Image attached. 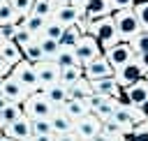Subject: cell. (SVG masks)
<instances>
[{"instance_id": "4316f807", "label": "cell", "mask_w": 148, "mask_h": 141, "mask_svg": "<svg viewBox=\"0 0 148 141\" xmlns=\"http://www.w3.org/2000/svg\"><path fill=\"white\" fill-rule=\"evenodd\" d=\"M81 76H83V67H67V69H60V79H58V83L65 86V88H69V86H74Z\"/></svg>"}, {"instance_id": "277c9868", "label": "cell", "mask_w": 148, "mask_h": 141, "mask_svg": "<svg viewBox=\"0 0 148 141\" xmlns=\"http://www.w3.org/2000/svg\"><path fill=\"white\" fill-rule=\"evenodd\" d=\"M12 76L21 83V88L32 95V92H39V81H37V72H35V65L28 62V60H21L12 67Z\"/></svg>"}, {"instance_id": "30bf717a", "label": "cell", "mask_w": 148, "mask_h": 141, "mask_svg": "<svg viewBox=\"0 0 148 141\" xmlns=\"http://www.w3.org/2000/svg\"><path fill=\"white\" fill-rule=\"evenodd\" d=\"M111 76H113V69L109 67L104 55L95 58L92 62H88L83 67V79H88V81H99V79H111Z\"/></svg>"}, {"instance_id": "bcb514c9", "label": "cell", "mask_w": 148, "mask_h": 141, "mask_svg": "<svg viewBox=\"0 0 148 141\" xmlns=\"http://www.w3.org/2000/svg\"><path fill=\"white\" fill-rule=\"evenodd\" d=\"M90 141H111V139H109L106 134H102V129H99V132H97V134H95V136H92Z\"/></svg>"}, {"instance_id": "52a82bcc", "label": "cell", "mask_w": 148, "mask_h": 141, "mask_svg": "<svg viewBox=\"0 0 148 141\" xmlns=\"http://www.w3.org/2000/svg\"><path fill=\"white\" fill-rule=\"evenodd\" d=\"M143 76H146V72H143V67L139 65L136 55H134V60H130L125 67H120L118 72H113V79H116V83H118L120 88H127V86L141 81Z\"/></svg>"}, {"instance_id": "f1b7e54d", "label": "cell", "mask_w": 148, "mask_h": 141, "mask_svg": "<svg viewBox=\"0 0 148 141\" xmlns=\"http://www.w3.org/2000/svg\"><path fill=\"white\" fill-rule=\"evenodd\" d=\"M83 35H81V30L76 28V25H67L65 30H62V37H60V46H76V42L81 39Z\"/></svg>"}, {"instance_id": "4fadbf2b", "label": "cell", "mask_w": 148, "mask_h": 141, "mask_svg": "<svg viewBox=\"0 0 148 141\" xmlns=\"http://www.w3.org/2000/svg\"><path fill=\"white\" fill-rule=\"evenodd\" d=\"M90 88L95 95H102L104 99H116L123 95V88L116 83V79H99V81H90Z\"/></svg>"}, {"instance_id": "f546056e", "label": "cell", "mask_w": 148, "mask_h": 141, "mask_svg": "<svg viewBox=\"0 0 148 141\" xmlns=\"http://www.w3.org/2000/svg\"><path fill=\"white\" fill-rule=\"evenodd\" d=\"M39 46H42V53H44V60H56L58 51H60V44L56 39H44V37H37Z\"/></svg>"}, {"instance_id": "6f0895ef", "label": "cell", "mask_w": 148, "mask_h": 141, "mask_svg": "<svg viewBox=\"0 0 148 141\" xmlns=\"http://www.w3.org/2000/svg\"><path fill=\"white\" fill-rule=\"evenodd\" d=\"M0 139H2V132H0Z\"/></svg>"}, {"instance_id": "5b68a950", "label": "cell", "mask_w": 148, "mask_h": 141, "mask_svg": "<svg viewBox=\"0 0 148 141\" xmlns=\"http://www.w3.org/2000/svg\"><path fill=\"white\" fill-rule=\"evenodd\" d=\"M102 55H104V60L109 62V67H111L113 72H118V69H120V67H125L130 60H134V53H132V49H130V44H127V42H118L116 46L106 49Z\"/></svg>"}, {"instance_id": "74e56055", "label": "cell", "mask_w": 148, "mask_h": 141, "mask_svg": "<svg viewBox=\"0 0 148 141\" xmlns=\"http://www.w3.org/2000/svg\"><path fill=\"white\" fill-rule=\"evenodd\" d=\"M32 39H35V37H32L25 28H18V30L14 32V37H12V42H14L18 49H21V46H25V44H28V42H32Z\"/></svg>"}, {"instance_id": "6da1fadb", "label": "cell", "mask_w": 148, "mask_h": 141, "mask_svg": "<svg viewBox=\"0 0 148 141\" xmlns=\"http://www.w3.org/2000/svg\"><path fill=\"white\" fill-rule=\"evenodd\" d=\"M88 35H90L92 39H97L102 53L120 42V39H118V32H116V25H113V14H111V16H104V18H97V21H90Z\"/></svg>"}, {"instance_id": "db71d44e", "label": "cell", "mask_w": 148, "mask_h": 141, "mask_svg": "<svg viewBox=\"0 0 148 141\" xmlns=\"http://www.w3.org/2000/svg\"><path fill=\"white\" fill-rule=\"evenodd\" d=\"M0 88H2V76H0Z\"/></svg>"}, {"instance_id": "7dc6e473", "label": "cell", "mask_w": 148, "mask_h": 141, "mask_svg": "<svg viewBox=\"0 0 148 141\" xmlns=\"http://www.w3.org/2000/svg\"><path fill=\"white\" fill-rule=\"evenodd\" d=\"M53 7H65V5H69V0H49Z\"/></svg>"}, {"instance_id": "f35d334b", "label": "cell", "mask_w": 148, "mask_h": 141, "mask_svg": "<svg viewBox=\"0 0 148 141\" xmlns=\"http://www.w3.org/2000/svg\"><path fill=\"white\" fill-rule=\"evenodd\" d=\"M83 102H86L88 111H90V113H95V109H97V106H99V104L104 102V97H102V95H95V92H92V95H88V97H86Z\"/></svg>"}, {"instance_id": "b9f144b4", "label": "cell", "mask_w": 148, "mask_h": 141, "mask_svg": "<svg viewBox=\"0 0 148 141\" xmlns=\"http://www.w3.org/2000/svg\"><path fill=\"white\" fill-rule=\"evenodd\" d=\"M56 141H79L74 132H65V134H56Z\"/></svg>"}, {"instance_id": "e0dca14e", "label": "cell", "mask_w": 148, "mask_h": 141, "mask_svg": "<svg viewBox=\"0 0 148 141\" xmlns=\"http://www.w3.org/2000/svg\"><path fill=\"white\" fill-rule=\"evenodd\" d=\"M60 111H62L72 123H76V120H81V118H86V116L90 113L88 106H86V102H79V99H67Z\"/></svg>"}, {"instance_id": "5bb4252c", "label": "cell", "mask_w": 148, "mask_h": 141, "mask_svg": "<svg viewBox=\"0 0 148 141\" xmlns=\"http://www.w3.org/2000/svg\"><path fill=\"white\" fill-rule=\"evenodd\" d=\"M123 95L127 97V102H130V106H134V109H139L146 99H148V83L141 79V81H136V83H132V86H127V88H123Z\"/></svg>"}, {"instance_id": "e575fe53", "label": "cell", "mask_w": 148, "mask_h": 141, "mask_svg": "<svg viewBox=\"0 0 148 141\" xmlns=\"http://www.w3.org/2000/svg\"><path fill=\"white\" fill-rule=\"evenodd\" d=\"M12 5V9L16 12V16H30L32 9V0H7Z\"/></svg>"}, {"instance_id": "d6a6232c", "label": "cell", "mask_w": 148, "mask_h": 141, "mask_svg": "<svg viewBox=\"0 0 148 141\" xmlns=\"http://www.w3.org/2000/svg\"><path fill=\"white\" fill-rule=\"evenodd\" d=\"M30 129H32V136L53 134V127H51V120H49V118H37V120H30Z\"/></svg>"}, {"instance_id": "60d3db41", "label": "cell", "mask_w": 148, "mask_h": 141, "mask_svg": "<svg viewBox=\"0 0 148 141\" xmlns=\"http://www.w3.org/2000/svg\"><path fill=\"white\" fill-rule=\"evenodd\" d=\"M16 30H18V28H16L14 23H7V25H0V37H2V39H12Z\"/></svg>"}, {"instance_id": "ee69618b", "label": "cell", "mask_w": 148, "mask_h": 141, "mask_svg": "<svg viewBox=\"0 0 148 141\" xmlns=\"http://www.w3.org/2000/svg\"><path fill=\"white\" fill-rule=\"evenodd\" d=\"M32 141H56V134H42V136H32Z\"/></svg>"}, {"instance_id": "ab89813d", "label": "cell", "mask_w": 148, "mask_h": 141, "mask_svg": "<svg viewBox=\"0 0 148 141\" xmlns=\"http://www.w3.org/2000/svg\"><path fill=\"white\" fill-rule=\"evenodd\" d=\"M113 12H123V9H132L136 5V0H109Z\"/></svg>"}, {"instance_id": "2e32d148", "label": "cell", "mask_w": 148, "mask_h": 141, "mask_svg": "<svg viewBox=\"0 0 148 141\" xmlns=\"http://www.w3.org/2000/svg\"><path fill=\"white\" fill-rule=\"evenodd\" d=\"M83 12H86V18L88 21H97V18H104V16H111L113 14L109 0H88V5L83 7Z\"/></svg>"}, {"instance_id": "8d00e7d4", "label": "cell", "mask_w": 148, "mask_h": 141, "mask_svg": "<svg viewBox=\"0 0 148 141\" xmlns=\"http://www.w3.org/2000/svg\"><path fill=\"white\" fill-rule=\"evenodd\" d=\"M102 134H106L109 139H116V136H123L125 132L120 129V125H118V123H113V120H106V123H102Z\"/></svg>"}, {"instance_id": "94428289", "label": "cell", "mask_w": 148, "mask_h": 141, "mask_svg": "<svg viewBox=\"0 0 148 141\" xmlns=\"http://www.w3.org/2000/svg\"><path fill=\"white\" fill-rule=\"evenodd\" d=\"M32 2H35V0H32Z\"/></svg>"}, {"instance_id": "9a60e30c", "label": "cell", "mask_w": 148, "mask_h": 141, "mask_svg": "<svg viewBox=\"0 0 148 141\" xmlns=\"http://www.w3.org/2000/svg\"><path fill=\"white\" fill-rule=\"evenodd\" d=\"M81 16H86L83 7H72V5H65V7H56V12H53V16H51V18H56L58 23H62V25L67 28V25H74Z\"/></svg>"}, {"instance_id": "d6986e66", "label": "cell", "mask_w": 148, "mask_h": 141, "mask_svg": "<svg viewBox=\"0 0 148 141\" xmlns=\"http://www.w3.org/2000/svg\"><path fill=\"white\" fill-rule=\"evenodd\" d=\"M0 58L7 62V65H16V62H21L23 60V55H21V49L12 42V39H5L2 44H0Z\"/></svg>"}, {"instance_id": "4dcf8cb0", "label": "cell", "mask_w": 148, "mask_h": 141, "mask_svg": "<svg viewBox=\"0 0 148 141\" xmlns=\"http://www.w3.org/2000/svg\"><path fill=\"white\" fill-rule=\"evenodd\" d=\"M130 44V49H132V53L134 55H143V53H148V32L146 30H141L132 42H127Z\"/></svg>"}, {"instance_id": "cb8c5ba5", "label": "cell", "mask_w": 148, "mask_h": 141, "mask_svg": "<svg viewBox=\"0 0 148 141\" xmlns=\"http://www.w3.org/2000/svg\"><path fill=\"white\" fill-rule=\"evenodd\" d=\"M21 55H23V60H28V62H32V65H37V62L44 60V53H42V46H39L37 37H35L32 42H28L25 46H21Z\"/></svg>"}, {"instance_id": "816d5d0a", "label": "cell", "mask_w": 148, "mask_h": 141, "mask_svg": "<svg viewBox=\"0 0 148 141\" xmlns=\"http://www.w3.org/2000/svg\"><path fill=\"white\" fill-rule=\"evenodd\" d=\"M0 141H12V139H7V136H5V134H2V139H0Z\"/></svg>"}, {"instance_id": "1f68e13d", "label": "cell", "mask_w": 148, "mask_h": 141, "mask_svg": "<svg viewBox=\"0 0 148 141\" xmlns=\"http://www.w3.org/2000/svg\"><path fill=\"white\" fill-rule=\"evenodd\" d=\"M125 141H148V123H139L134 125L127 134H123Z\"/></svg>"}, {"instance_id": "7bdbcfd3", "label": "cell", "mask_w": 148, "mask_h": 141, "mask_svg": "<svg viewBox=\"0 0 148 141\" xmlns=\"http://www.w3.org/2000/svg\"><path fill=\"white\" fill-rule=\"evenodd\" d=\"M136 60H139V65L143 67V72L148 74V53H143V55H136Z\"/></svg>"}, {"instance_id": "ac0fdd59", "label": "cell", "mask_w": 148, "mask_h": 141, "mask_svg": "<svg viewBox=\"0 0 148 141\" xmlns=\"http://www.w3.org/2000/svg\"><path fill=\"white\" fill-rule=\"evenodd\" d=\"M42 92H44V97L51 102L53 109H62V104L69 99V97H67V88L60 86V83H56V86H51V88H46V90H42Z\"/></svg>"}, {"instance_id": "f907efd6", "label": "cell", "mask_w": 148, "mask_h": 141, "mask_svg": "<svg viewBox=\"0 0 148 141\" xmlns=\"http://www.w3.org/2000/svg\"><path fill=\"white\" fill-rule=\"evenodd\" d=\"M111 141H125V136H116V139H111Z\"/></svg>"}, {"instance_id": "91938a15", "label": "cell", "mask_w": 148, "mask_h": 141, "mask_svg": "<svg viewBox=\"0 0 148 141\" xmlns=\"http://www.w3.org/2000/svg\"><path fill=\"white\" fill-rule=\"evenodd\" d=\"M0 2H5V0H0Z\"/></svg>"}, {"instance_id": "7c38bea8", "label": "cell", "mask_w": 148, "mask_h": 141, "mask_svg": "<svg viewBox=\"0 0 148 141\" xmlns=\"http://www.w3.org/2000/svg\"><path fill=\"white\" fill-rule=\"evenodd\" d=\"M2 134L12 141H25V139H32V129H30V118L21 116L16 123H12L9 127L2 129Z\"/></svg>"}, {"instance_id": "6125c7cd", "label": "cell", "mask_w": 148, "mask_h": 141, "mask_svg": "<svg viewBox=\"0 0 148 141\" xmlns=\"http://www.w3.org/2000/svg\"><path fill=\"white\" fill-rule=\"evenodd\" d=\"M146 123H148V120H146Z\"/></svg>"}, {"instance_id": "484cf974", "label": "cell", "mask_w": 148, "mask_h": 141, "mask_svg": "<svg viewBox=\"0 0 148 141\" xmlns=\"http://www.w3.org/2000/svg\"><path fill=\"white\" fill-rule=\"evenodd\" d=\"M62 30H65V25H62V23H58L56 18H49V21L44 23V30H42V35H39V37L60 42V37H62Z\"/></svg>"}, {"instance_id": "836d02e7", "label": "cell", "mask_w": 148, "mask_h": 141, "mask_svg": "<svg viewBox=\"0 0 148 141\" xmlns=\"http://www.w3.org/2000/svg\"><path fill=\"white\" fill-rule=\"evenodd\" d=\"M132 9H134V14H136V18H139V23H141V30L148 32V0L136 2Z\"/></svg>"}, {"instance_id": "8fae6325", "label": "cell", "mask_w": 148, "mask_h": 141, "mask_svg": "<svg viewBox=\"0 0 148 141\" xmlns=\"http://www.w3.org/2000/svg\"><path fill=\"white\" fill-rule=\"evenodd\" d=\"M0 92H2V95H5V99H7V102H12V104H23V102L28 99V92L21 88V83H18L12 74L2 79V88H0Z\"/></svg>"}, {"instance_id": "9c48e42d", "label": "cell", "mask_w": 148, "mask_h": 141, "mask_svg": "<svg viewBox=\"0 0 148 141\" xmlns=\"http://www.w3.org/2000/svg\"><path fill=\"white\" fill-rule=\"evenodd\" d=\"M99 129H102V123H99L92 113H88L86 118H81V120L74 123V134H76L79 141H90Z\"/></svg>"}, {"instance_id": "681fc988", "label": "cell", "mask_w": 148, "mask_h": 141, "mask_svg": "<svg viewBox=\"0 0 148 141\" xmlns=\"http://www.w3.org/2000/svg\"><path fill=\"white\" fill-rule=\"evenodd\" d=\"M7 104H9V102H7V99H5V95H2V92H0V111H2V109H5V106H7Z\"/></svg>"}, {"instance_id": "d590c367", "label": "cell", "mask_w": 148, "mask_h": 141, "mask_svg": "<svg viewBox=\"0 0 148 141\" xmlns=\"http://www.w3.org/2000/svg\"><path fill=\"white\" fill-rule=\"evenodd\" d=\"M16 21V12L12 9V5L5 0L0 2V25H7V23H14Z\"/></svg>"}, {"instance_id": "680465c9", "label": "cell", "mask_w": 148, "mask_h": 141, "mask_svg": "<svg viewBox=\"0 0 148 141\" xmlns=\"http://www.w3.org/2000/svg\"><path fill=\"white\" fill-rule=\"evenodd\" d=\"M136 2H143V0H136Z\"/></svg>"}, {"instance_id": "3957f363", "label": "cell", "mask_w": 148, "mask_h": 141, "mask_svg": "<svg viewBox=\"0 0 148 141\" xmlns=\"http://www.w3.org/2000/svg\"><path fill=\"white\" fill-rule=\"evenodd\" d=\"M23 106V116L25 118H30V120H37V118H51L53 116V106H51V102L44 97V92L39 90V92H32V95H28V99L21 104Z\"/></svg>"}, {"instance_id": "ffe728a7", "label": "cell", "mask_w": 148, "mask_h": 141, "mask_svg": "<svg viewBox=\"0 0 148 141\" xmlns=\"http://www.w3.org/2000/svg\"><path fill=\"white\" fill-rule=\"evenodd\" d=\"M21 116H23V106H21V104H12V102H9V104L0 111V132H2L5 127H9L12 123H16Z\"/></svg>"}, {"instance_id": "f6af8a7d", "label": "cell", "mask_w": 148, "mask_h": 141, "mask_svg": "<svg viewBox=\"0 0 148 141\" xmlns=\"http://www.w3.org/2000/svg\"><path fill=\"white\" fill-rule=\"evenodd\" d=\"M139 113L143 116V120H148V99H146V102H143V104L139 106Z\"/></svg>"}, {"instance_id": "7402d4cb", "label": "cell", "mask_w": 148, "mask_h": 141, "mask_svg": "<svg viewBox=\"0 0 148 141\" xmlns=\"http://www.w3.org/2000/svg\"><path fill=\"white\" fill-rule=\"evenodd\" d=\"M51 120V127H53V134H65V132H74V123L60 111V109H56L53 111V116L49 118Z\"/></svg>"}, {"instance_id": "8992f818", "label": "cell", "mask_w": 148, "mask_h": 141, "mask_svg": "<svg viewBox=\"0 0 148 141\" xmlns=\"http://www.w3.org/2000/svg\"><path fill=\"white\" fill-rule=\"evenodd\" d=\"M74 53H76V60H79V65H81V67H86L88 62H92L95 58H99V55H102V49H99L97 39H92L90 35H83V37L76 42V46H74Z\"/></svg>"}, {"instance_id": "83f0119b", "label": "cell", "mask_w": 148, "mask_h": 141, "mask_svg": "<svg viewBox=\"0 0 148 141\" xmlns=\"http://www.w3.org/2000/svg\"><path fill=\"white\" fill-rule=\"evenodd\" d=\"M113 111H116V99H104V102L95 109V113H92V116H95L99 123H106V120H111Z\"/></svg>"}, {"instance_id": "d4e9b609", "label": "cell", "mask_w": 148, "mask_h": 141, "mask_svg": "<svg viewBox=\"0 0 148 141\" xmlns=\"http://www.w3.org/2000/svg\"><path fill=\"white\" fill-rule=\"evenodd\" d=\"M53 12H56V7H53L49 0H35V2H32V9H30V16H37V18L49 21V18L53 16Z\"/></svg>"}, {"instance_id": "c3c4849f", "label": "cell", "mask_w": 148, "mask_h": 141, "mask_svg": "<svg viewBox=\"0 0 148 141\" xmlns=\"http://www.w3.org/2000/svg\"><path fill=\"white\" fill-rule=\"evenodd\" d=\"M69 5H72V7H86L88 0H69Z\"/></svg>"}, {"instance_id": "f5cc1de1", "label": "cell", "mask_w": 148, "mask_h": 141, "mask_svg": "<svg viewBox=\"0 0 148 141\" xmlns=\"http://www.w3.org/2000/svg\"><path fill=\"white\" fill-rule=\"evenodd\" d=\"M143 81H146V83H148V74H146V76H143Z\"/></svg>"}, {"instance_id": "7a4b0ae2", "label": "cell", "mask_w": 148, "mask_h": 141, "mask_svg": "<svg viewBox=\"0 0 148 141\" xmlns=\"http://www.w3.org/2000/svg\"><path fill=\"white\" fill-rule=\"evenodd\" d=\"M113 25H116V32H118V39L120 42H132L141 32V23H139L134 9L116 12L113 14Z\"/></svg>"}, {"instance_id": "9f6ffc18", "label": "cell", "mask_w": 148, "mask_h": 141, "mask_svg": "<svg viewBox=\"0 0 148 141\" xmlns=\"http://www.w3.org/2000/svg\"><path fill=\"white\" fill-rule=\"evenodd\" d=\"M25 141H32V139H25Z\"/></svg>"}, {"instance_id": "11a10c76", "label": "cell", "mask_w": 148, "mask_h": 141, "mask_svg": "<svg viewBox=\"0 0 148 141\" xmlns=\"http://www.w3.org/2000/svg\"><path fill=\"white\" fill-rule=\"evenodd\" d=\"M2 42H5V39H2V37H0V44H2Z\"/></svg>"}, {"instance_id": "ba28073f", "label": "cell", "mask_w": 148, "mask_h": 141, "mask_svg": "<svg viewBox=\"0 0 148 141\" xmlns=\"http://www.w3.org/2000/svg\"><path fill=\"white\" fill-rule=\"evenodd\" d=\"M35 72H37V81H39V90H46L51 86L58 83L60 79V67L53 62V60H42L35 65Z\"/></svg>"}, {"instance_id": "44dd1931", "label": "cell", "mask_w": 148, "mask_h": 141, "mask_svg": "<svg viewBox=\"0 0 148 141\" xmlns=\"http://www.w3.org/2000/svg\"><path fill=\"white\" fill-rule=\"evenodd\" d=\"M60 69H67V67H81L79 60H76V53H74V46H60L56 60H53Z\"/></svg>"}, {"instance_id": "603a6c76", "label": "cell", "mask_w": 148, "mask_h": 141, "mask_svg": "<svg viewBox=\"0 0 148 141\" xmlns=\"http://www.w3.org/2000/svg\"><path fill=\"white\" fill-rule=\"evenodd\" d=\"M88 95H92V88H90V81L83 79V76H81L74 86L67 88V97H69V99H79V102H83Z\"/></svg>"}]
</instances>
